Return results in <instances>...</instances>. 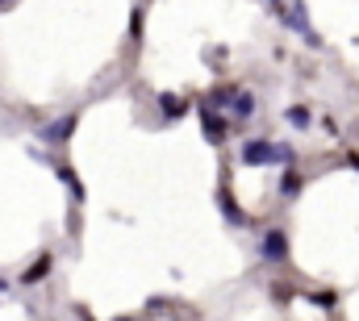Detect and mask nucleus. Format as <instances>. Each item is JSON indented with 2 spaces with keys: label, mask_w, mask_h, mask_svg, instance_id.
Returning <instances> with one entry per match:
<instances>
[{
  "label": "nucleus",
  "mask_w": 359,
  "mask_h": 321,
  "mask_svg": "<svg viewBox=\"0 0 359 321\" xmlns=\"http://www.w3.org/2000/svg\"><path fill=\"white\" fill-rule=\"evenodd\" d=\"M284 121L297 125V130H305V125H310V109H305V104H293V109H284Z\"/></svg>",
  "instance_id": "obj_7"
},
{
  "label": "nucleus",
  "mask_w": 359,
  "mask_h": 321,
  "mask_svg": "<svg viewBox=\"0 0 359 321\" xmlns=\"http://www.w3.org/2000/svg\"><path fill=\"white\" fill-rule=\"evenodd\" d=\"M159 104H167V117H180V113H184V109H188V104H184V100H180V96H163V100H159Z\"/></svg>",
  "instance_id": "obj_11"
},
{
  "label": "nucleus",
  "mask_w": 359,
  "mask_h": 321,
  "mask_svg": "<svg viewBox=\"0 0 359 321\" xmlns=\"http://www.w3.org/2000/svg\"><path fill=\"white\" fill-rule=\"evenodd\" d=\"M284 255H289V238H284V230H268L263 242H259V259H263V263H280Z\"/></svg>",
  "instance_id": "obj_2"
},
{
  "label": "nucleus",
  "mask_w": 359,
  "mask_h": 321,
  "mask_svg": "<svg viewBox=\"0 0 359 321\" xmlns=\"http://www.w3.org/2000/svg\"><path fill=\"white\" fill-rule=\"evenodd\" d=\"M284 21H289V25H293L310 46H318V33H314V25H310V17H305V8H301V4H289V8H284Z\"/></svg>",
  "instance_id": "obj_3"
},
{
  "label": "nucleus",
  "mask_w": 359,
  "mask_h": 321,
  "mask_svg": "<svg viewBox=\"0 0 359 321\" xmlns=\"http://www.w3.org/2000/svg\"><path fill=\"white\" fill-rule=\"evenodd\" d=\"M226 100H234L230 104V117L234 121H247V117H255V96L251 92H238V88H230V96Z\"/></svg>",
  "instance_id": "obj_5"
},
{
  "label": "nucleus",
  "mask_w": 359,
  "mask_h": 321,
  "mask_svg": "<svg viewBox=\"0 0 359 321\" xmlns=\"http://www.w3.org/2000/svg\"><path fill=\"white\" fill-rule=\"evenodd\" d=\"M0 288H4V284H0Z\"/></svg>",
  "instance_id": "obj_14"
},
{
  "label": "nucleus",
  "mask_w": 359,
  "mask_h": 321,
  "mask_svg": "<svg viewBox=\"0 0 359 321\" xmlns=\"http://www.w3.org/2000/svg\"><path fill=\"white\" fill-rule=\"evenodd\" d=\"M280 192H284V196H297V192H301V175H297V171H284Z\"/></svg>",
  "instance_id": "obj_10"
},
{
  "label": "nucleus",
  "mask_w": 359,
  "mask_h": 321,
  "mask_svg": "<svg viewBox=\"0 0 359 321\" xmlns=\"http://www.w3.org/2000/svg\"><path fill=\"white\" fill-rule=\"evenodd\" d=\"M42 276H50V255H42V259H38V263H33V267L21 276V280H25V284H38Z\"/></svg>",
  "instance_id": "obj_8"
},
{
  "label": "nucleus",
  "mask_w": 359,
  "mask_h": 321,
  "mask_svg": "<svg viewBox=\"0 0 359 321\" xmlns=\"http://www.w3.org/2000/svg\"><path fill=\"white\" fill-rule=\"evenodd\" d=\"M8 4H13V0H0V8H8Z\"/></svg>",
  "instance_id": "obj_13"
},
{
  "label": "nucleus",
  "mask_w": 359,
  "mask_h": 321,
  "mask_svg": "<svg viewBox=\"0 0 359 321\" xmlns=\"http://www.w3.org/2000/svg\"><path fill=\"white\" fill-rule=\"evenodd\" d=\"M243 163H251V167H263V163H293V146L268 142V138H251V142H243Z\"/></svg>",
  "instance_id": "obj_1"
},
{
  "label": "nucleus",
  "mask_w": 359,
  "mask_h": 321,
  "mask_svg": "<svg viewBox=\"0 0 359 321\" xmlns=\"http://www.w3.org/2000/svg\"><path fill=\"white\" fill-rule=\"evenodd\" d=\"M263 4H268V8H276V13H280V8H284V4H280V0H263Z\"/></svg>",
  "instance_id": "obj_12"
},
{
  "label": "nucleus",
  "mask_w": 359,
  "mask_h": 321,
  "mask_svg": "<svg viewBox=\"0 0 359 321\" xmlns=\"http://www.w3.org/2000/svg\"><path fill=\"white\" fill-rule=\"evenodd\" d=\"M71 130H75V117H59V121H50V125L42 130V142H67Z\"/></svg>",
  "instance_id": "obj_6"
},
{
  "label": "nucleus",
  "mask_w": 359,
  "mask_h": 321,
  "mask_svg": "<svg viewBox=\"0 0 359 321\" xmlns=\"http://www.w3.org/2000/svg\"><path fill=\"white\" fill-rule=\"evenodd\" d=\"M197 113H201V121H205V138H209V142H226V134H230V121L213 117V113H209V104H197Z\"/></svg>",
  "instance_id": "obj_4"
},
{
  "label": "nucleus",
  "mask_w": 359,
  "mask_h": 321,
  "mask_svg": "<svg viewBox=\"0 0 359 321\" xmlns=\"http://www.w3.org/2000/svg\"><path fill=\"white\" fill-rule=\"evenodd\" d=\"M222 213H226V221H230V226H247V213H243L234 201H222Z\"/></svg>",
  "instance_id": "obj_9"
}]
</instances>
